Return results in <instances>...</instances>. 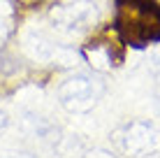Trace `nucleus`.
<instances>
[{"label":"nucleus","instance_id":"obj_3","mask_svg":"<svg viewBox=\"0 0 160 158\" xmlns=\"http://www.w3.org/2000/svg\"><path fill=\"white\" fill-rule=\"evenodd\" d=\"M102 93H104L102 81H98L91 74H74L58 86V102L63 110L72 114H84L91 112L100 102Z\"/></svg>","mask_w":160,"mask_h":158},{"label":"nucleus","instance_id":"obj_5","mask_svg":"<svg viewBox=\"0 0 160 158\" xmlns=\"http://www.w3.org/2000/svg\"><path fill=\"white\" fill-rule=\"evenodd\" d=\"M23 47L30 54V58H35V61H53V58H58V47L47 35H42L37 30H30L23 37Z\"/></svg>","mask_w":160,"mask_h":158},{"label":"nucleus","instance_id":"obj_2","mask_svg":"<svg viewBox=\"0 0 160 158\" xmlns=\"http://www.w3.org/2000/svg\"><path fill=\"white\" fill-rule=\"evenodd\" d=\"M100 7L93 0H63L53 5L49 12V21L63 35H81L98 23Z\"/></svg>","mask_w":160,"mask_h":158},{"label":"nucleus","instance_id":"obj_10","mask_svg":"<svg viewBox=\"0 0 160 158\" xmlns=\"http://www.w3.org/2000/svg\"><path fill=\"white\" fill-rule=\"evenodd\" d=\"M156 105H158V112H160V91H158V95H156Z\"/></svg>","mask_w":160,"mask_h":158},{"label":"nucleus","instance_id":"obj_7","mask_svg":"<svg viewBox=\"0 0 160 158\" xmlns=\"http://www.w3.org/2000/svg\"><path fill=\"white\" fill-rule=\"evenodd\" d=\"M86 158H121V156L112 154V151H107V149H95V151H91Z\"/></svg>","mask_w":160,"mask_h":158},{"label":"nucleus","instance_id":"obj_8","mask_svg":"<svg viewBox=\"0 0 160 158\" xmlns=\"http://www.w3.org/2000/svg\"><path fill=\"white\" fill-rule=\"evenodd\" d=\"M148 65H151L153 74H160V49L151 54V61H148Z\"/></svg>","mask_w":160,"mask_h":158},{"label":"nucleus","instance_id":"obj_4","mask_svg":"<svg viewBox=\"0 0 160 158\" xmlns=\"http://www.w3.org/2000/svg\"><path fill=\"white\" fill-rule=\"evenodd\" d=\"M114 144L128 156H148L160 151V130L146 121H130L114 133Z\"/></svg>","mask_w":160,"mask_h":158},{"label":"nucleus","instance_id":"obj_9","mask_svg":"<svg viewBox=\"0 0 160 158\" xmlns=\"http://www.w3.org/2000/svg\"><path fill=\"white\" fill-rule=\"evenodd\" d=\"M2 128H5V114L0 112V130H2Z\"/></svg>","mask_w":160,"mask_h":158},{"label":"nucleus","instance_id":"obj_6","mask_svg":"<svg viewBox=\"0 0 160 158\" xmlns=\"http://www.w3.org/2000/svg\"><path fill=\"white\" fill-rule=\"evenodd\" d=\"M23 126L30 130L32 135H35L37 140H51V133H53V126L47 121V119H42L40 114H26L23 119Z\"/></svg>","mask_w":160,"mask_h":158},{"label":"nucleus","instance_id":"obj_1","mask_svg":"<svg viewBox=\"0 0 160 158\" xmlns=\"http://www.w3.org/2000/svg\"><path fill=\"white\" fill-rule=\"evenodd\" d=\"M116 28L130 44H151L160 40V5L156 0H116Z\"/></svg>","mask_w":160,"mask_h":158}]
</instances>
